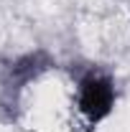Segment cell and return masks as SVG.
Here are the masks:
<instances>
[{"label":"cell","instance_id":"cell-2","mask_svg":"<svg viewBox=\"0 0 130 132\" xmlns=\"http://www.w3.org/2000/svg\"><path fill=\"white\" fill-rule=\"evenodd\" d=\"M49 64H51L49 56H46V53H41V51L28 53V56H23L18 64H13L10 76H8V81H5V107H16L20 89L31 81V79H36L41 71H46Z\"/></svg>","mask_w":130,"mask_h":132},{"label":"cell","instance_id":"cell-1","mask_svg":"<svg viewBox=\"0 0 130 132\" xmlns=\"http://www.w3.org/2000/svg\"><path fill=\"white\" fill-rule=\"evenodd\" d=\"M79 112L89 125H97L112 112L115 107V86L107 76L89 71L79 79Z\"/></svg>","mask_w":130,"mask_h":132}]
</instances>
